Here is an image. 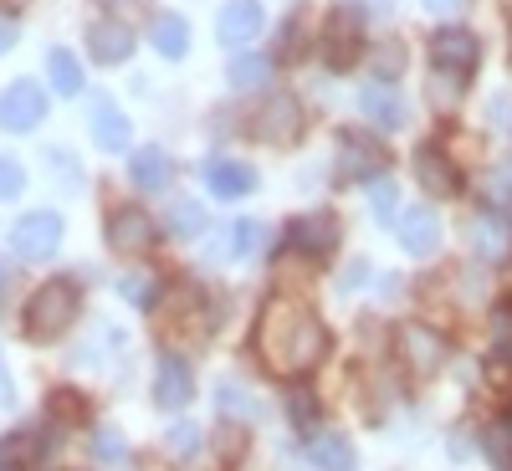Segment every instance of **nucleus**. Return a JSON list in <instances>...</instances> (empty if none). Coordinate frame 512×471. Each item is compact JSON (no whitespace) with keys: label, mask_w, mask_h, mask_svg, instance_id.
Wrapping results in <instances>:
<instances>
[{"label":"nucleus","mask_w":512,"mask_h":471,"mask_svg":"<svg viewBox=\"0 0 512 471\" xmlns=\"http://www.w3.org/2000/svg\"><path fill=\"white\" fill-rule=\"evenodd\" d=\"M256 344H262V354L272 359V369L308 374L328 354V328L303 303H272L262 313V333H256Z\"/></svg>","instance_id":"f257e3e1"},{"label":"nucleus","mask_w":512,"mask_h":471,"mask_svg":"<svg viewBox=\"0 0 512 471\" xmlns=\"http://www.w3.org/2000/svg\"><path fill=\"white\" fill-rule=\"evenodd\" d=\"M82 313V287L72 277H52V282H41L31 292V303H26V333L36 338V344H52V338H62Z\"/></svg>","instance_id":"f03ea898"},{"label":"nucleus","mask_w":512,"mask_h":471,"mask_svg":"<svg viewBox=\"0 0 512 471\" xmlns=\"http://www.w3.org/2000/svg\"><path fill=\"white\" fill-rule=\"evenodd\" d=\"M57 246H62V216L57 210H26L11 226V251L21 262H52Z\"/></svg>","instance_id":"7ed1b4c3"},{"label":"nucleus","mask_w":512,"mask_h":471,"mask_svg":"<svg viewBox=\"0 0 512 471\" xmlns=\"http://www.w3.org/2000/svg\"><path fill=\"white\" fill-rule=\"evenodd\" d=\"M364 52V11L359 6H333L328 26H323V57L333 72L354 67V57Z\"/></svg>","instance_id":"20e7f679"},{"label":"nucleus","mask_w":512,"mask_h":471,"mask_svg":"<svg viewBox=\"0 0 512 471\" xmlns=\"http://www.w3.org/2000/svg\"><path fill=\"white\" fill-rule=\"evenodd\" d=\"M41 118H47V93H41L31 77L11 82V88L0 93V128H6V134H31Z\"/></svg>","instance_id":"39448f33"},{"label":"nucleus","mask_w":512,"mask_h":471,"mask_svg":"<svg viewBox=\"0 0 512 471\" xmlns=\"http://www.w3.org/2000/svg\"><path fill=\"white\" fill-rule=\"evenodd\" d=\"M431 62L446 72V77H466L477 62H482V41L466 31V26H441L431 36Z\"/></svg>","instance_id":"423d86ee"},{"label":"nucleus","mask_w":512,"mask_h":471,"mask_svg":"<svg viewBox=\"0 0 512 471\" xmlns=\"http://www.w3.org/2000/svg\"><path fill=\"white\" fill-rule=\"evenodd\" d=\"M395 349H400V359H405L415 374H436V369L446 364V338H441L431 323H400Z\"/></svg>","instance_id":"0eeeda50"},{"label":"nucleus","mask_w":512,"mask_h":471,"mask_svg":"<svg viewBox=\"0 0 512 471\" xmlns=\"http://www.w3.org/2000/svg\"><path fill=\"white\" fill-rule=\"evenodd\" d=\"M251 134L267 139V144H292L297 134H303V103H297L292 93H272L262 103V113H256Z\"/></svg>","instance_id":"6e6552de"},{"label":"nucleus","mask_w":512,"mask_h":471,"mask_svg":"<svg viewBox=\"0 0 512 471\" xmlns=\"http://www.w3.org/2000/svg\"><path fill=\"white\" fill-rule=\"evenodd\" d=\"M262 26H267L262 0H226L221 16H216V41L231 47V52H241V47H251V41L262 36Z\"/></svg>","instance_id":"1a4fd4ad"},{"label":"nucleus","mask_w":512,"mask_h":471,"mask_svg":"<svg viewBox=\"0 0 512 471\" xmlns=\"http://www.w3.org/2000/svg\"><path fill=\"white\" fill-rule=\"evenodd\" d=\"M159 241V226L144 205H118L108 216V246L113 251H149Z\"/></svg>","instance_id":"9d476101"},{"label":"nucleus","mask_w":512,"mask_h":471,"mask_svg":"<svg viewBox=\"0 0 512 471\" xmlns=\"http://www.w3.org/2000/svg\"><path fill=\"white\" fill-rule=\"evenodd\" d=\"M384 175V149L369 134H338V180H379Z\"/></svg>","instance_id":"9b49d317"},{"label":"nucleus","mask_w":512,"mask_h":471,"mask_svg":"<svg viewBox=\"0 0 512 471\" xmlns=\"http://www.w3.org/2000/svg\"><path fill=\"white\" fill-rule=\"evenodd\" d=\"M190 395H195L190 364H185L180 354H159V364H154V405H159V410H185Z\"/></svg>","instance_id":"f8f14e48"},{"label":"nucleus","mask_w":512,"mask_h":471,"mask_svg":"<svg viewBox=\"0 0 512 471\" xmlns=\"http://www.w3.org/2000/svg\"><path fill=\"white\" fill-rule=\"evenodd\" d=\"M287 241L297 251H308V256H328L338 246V216L333 210H308V216H297L287 226Z\"/></svg>","instance_id":"ddd939ff"},{"label":"nucleus","mask_w":512,"mask_h":471,"mask_svg":"<svg viewBox=\"0 0 512 471\" xmlns=\"http://www.w3.org/2000/svg\"><path fill=\"white\" fill-rule=\"evenodd\" d=\"M415 180L425 185V195H436V200H446V195H456V190H461L456 164H451L436 144H420V149H415Z\"/></svg>","instance_id":"4468645a"},{"label":"nucleus","mask_w":512,"mask_h":471,"mask_svg":"<svg viewBox=\"0 0 512 471\" xmlns=\"http://www.w3.org/2000/svg\"><path fill=\"white\" fill-rule=\"evenodd\" d=\"M359 113L384 128V134H395V128H405V98L390 88V82H369V88L359 93Z\"/></svg>","instance_id":"2eb2a0df"},{"label":"nucleus","mask_w":512,"mask_h":471,"mask_svg":"<svg viewBox=\"0 0 512 471\" xmlns=\"http://www.w3.org/2000/svg\"><path fill=\"white\" fill-rule=\"evenodd\" d=\"M88 52L103 62V67H118L134 57V31H128L123 21H93L88 26Z\"/></svg>","instance_id":"dca6fc26"},{"label":"nucleus","mask_w":512,"mask_h":471,"mask_svg":"<svg viewBox=\"0 0 512 471\" xmlns=\"http://www.w3.org/2000/svg\"><path fill=\"white\" fill-rule=\"evenodd\" d=\"M205 185L210 195H221V200H241L256 190V169L241 164V159H210L205 164Z\"/></svg>","instance_id":"f3484780"},{"label":"nucleus","mask_w":512,"mask_h":471,"mask_svg":"<svg viewBox=\"0 0 512 471\" xmlns=\"http://www.w3.org/2000/svg\"><path fill=\"white\" fill-rule=\"evenodd\" d=\"M466 236H472V251L482 256V262H507L512 256V226L502 216H492V210L466 226Z\"/></svg>","instance_id":"a211bd4d"},{"label":"nucleus","mask_w":512,"mask_h":471,"mask_svg":"<svg viewBox=\"0 0 512 471\" xmlns=\"http://www.w3.org/2000/svg\"><path fill=\"white\" fill-rule=\"evenodd\" d=\"M436 241H441V221H436V210H431V205L405 210V216H400V246H405L410 256H431V251H436Z\"/></svg>","instance_id":"6ab92c4d"},{"label":"nucleus","mask_w":512,"mask_h":471,"mask_svg":"<svg viewBox=\"0 0 512 471\" xmlns=\"http://www.w3.org/2000/svg\"><path fill=\"white\" fill-rule=\"evenodd\" d=\"M149 41H154V52L169 57V62H180L190 52V21L180 11H154L149 21Z\"/></svg>","instance_id":"aec40b11"},{"label":"nucleus","mask_w":512,"mask_h":471,"mask_svg":"<svg viewBox=\"0 0 512 471\" xmlns=\"http://www.w3.org/2000/svg\"><path fill=\"white\" fill-rule=\"evenodd\" d=\"M88 128H93V144H98V149H108V154L128 149V139H134V128H128V118H123V113H118V103H108V98H98V103H93Z\"/></svg>","instance_id":"412c9836"},{"label":"nucleus","mask_w":512,"mask_h":471,"mask_svg":"<svg viewBox=\"0 0 512 471\" xmlns=\"http://www.w3.org/2000/svg\"><path fill=\"white\" fill-rule=\"evenodd\" d=\"M128 180H134L139 190H164L169 180H175V159L149 144V149H139L134 159H128Z\"/></svg>","instance_id":"4be33fe9"},{"label":"nucleus","mask_w":512,"mask_h":471,"mask_svg":"<svg viewBox=\"0 0 512 471\" xmlns=\"http://www.w3.org/2000/svg\"><path fill=\"white\" fill-rule=\"evenodd\" d=\"M308 461L318 471H354V446L338 431H313L308 436Z\"/></svg>","instance_id":"5701e85b"},{"label":"nucleus","mask_w":512,"mask_h":471,"mask_svg":"<svg viewBox=\"0 0 512 471\" xmlns=\"http://www.w3.org/2000/svg\"><path fill=\"white\" fill-rule=\"evenodd\" d=\"M47 77H52V88H57L62 98H77V93H82V62H77L67 47H52V52H47Z\"/></svg>","instance_id":"b1692460"},{"label":"nucleus","mask_w":512,"mask_h":471,"mask_svg":"<svg viewBox=\"0 0 512 471\" xmlns=\"http://www.w3.org/2000/svg\"><path fill=\"white\" fill-rule=\"evenodd\" d=\"M118 297H123V303H134V308H154V303H159V277L144 272V267L123 272V277H118Z\"/></svg>","instance_id":"393cba45"},{"label":"nucleus","mask_w":512,"mask_h":471,"mask_svg":"<svg viewBox=\"0 0 512 471\" xmlns=\"http://www.w3.org/2000/svg\"><path fill=\"white\" fill-rule=\"evenodd\" d=\"M482 195H487V210H492V216L512 221V164H497V169H492L487 185H482Z\"/></svg>","instance_id":"a878e982"},{"label":"nucleus","mask_w":512,"mask_h":471,"mask_svg":"<svg viewBox=\"0 0 512 471\" xmlns=\"http://www.w3.org/2000/svg\"><path fill=\"white\" fill-rule=\"evenodd\" d=\"M226 77H231V88H236V93H251V88H262V82L272 77V57H251V52H246V57L231 62Z\"/></svg>","instance_id":"bb28decb"},{"label":"nucleus","mask_w":512,"mask_h":471,"mask_svg":"<svg viewBox=\"0 0 512 471\" xmlns=\"http://www.w3.org/2000/svg\"><path fill=\"white\" fill-rule=\"evenodd\" d=\"M216 400H221V415H226V420H256V400L241 390L236 379H221V384H216Z\"/></svg>","instance_id":"cd10ccee"},{"label":"nucleus","mask_w":512,"mask_h":471,"mask_svg":"<svg viewBox=\"0 0 512 471\" xmlns=\"http://www.w3.org/2000/svg\"><path fill=\"white\" fill-rule=\"evenodd\" d=\"M169 231H175L180 241L200 236V231H205V210H200V200H175V205H169Z\"/></svg>","instance_id":"c85d7f7f"},{"label":"nucleus","mask_w":512,"mask_h":471,"mask_svg":"<svg viewBox=\"0 0 512 471\" xmlns=\"http://www.w3.org/2000/svg\"><path fill=\"white\" fill-rule=\"evenodd\" d=\"M200 425H190V420H180V425H169V431H164V451L169 456H175V461H190L195 451H200Z\"/></svg>","instance_id":"c756f323"},{"label":"nucleus","mask_w":512,"mask_h":471,"mask_svg":"<svg viewBox=\"0 0 512 471\" xmlns=\"http://www.w3.org/2000/svg\"><path fill=\"white\" fill-rule=\"evenodd\" d=\"M262 221H236L231 226V246H226V256H236V262H246V256H256V246H262Z\"/></svg>","instance_id":"7c9ffc66"},{"label":"nucleus","mask_w":512,"mask_h":471,"mask_svg":"<svg viewBox=\"0 0 512 471\" xmlns=\"http://www.w3.org/2000/svg\"><path fill=\"white\" fill-rule=\"evenodd\" d=\"M487 461L497 471H512V420H497L487 431Z\"/></svg>","instance_id":"2f4dec72"},{"label":"nucleus","mask_w":512,"mask_h":471,"mask_svg":"<svg viewBox=\"0 0 512 471\" xmlns=\"http://www.w3.org/2000/svg\"><path fill=\"white\" fill-rule=\"evenodd\" d=\"M287 415H292V425H303V431H308V425L318 420V400H313V390L292 384V390H287Z\"/></svg>","instance_id":"473e14b6"},{"label":"nucleus","mask_w":512,"mask_h":471,"mask_svg":"<svg viewBox=\"0 0 512 471\" xmlns=\"http://www.w3.org/2000/svg\"><path fill=\"white\" fill-rule=\"evenodd\" d=\"M93 456H98L103 466H118V461L128 456V446H123V436L113 431V425H103V431H93Z\"/></svg>","instance_id":"72a5a7b5"},{"label":"nucleus","mask_w":512,"mask_h":471,"mask_svg":"<svg viewBox=\"0 0 512 471\" xmlns=\"http://www.w3.org/2000/svg\"><path fill=\"white\" fill-rule=\"evenodd\" d=\"M21 185H26V169H21V159L0 154V200H16V195H21Z\"/></svg>","instance_id":"f704fd0d"},{"label":"nucleus","mask_w":512,"mask_h":471,"mask_svg":"<svg viewBox=\"0 0 512 471\" xmlns=\"http://www.w3.org/2000/svg\"><path fill=\"white\" fill-rule=\"evenodd\" d=\"M395 200H400V195H395V185H390V180H374V185H369L374 221H395Z\"/></svg>","instance_id":"c9c22d12"},{"label":"nucleus","mask_w":512,"mask_h":471,"mask_svg":"<svg viewBox=\"0 0 512 471\" xmlns=\"http://www.w3.org/2000/svg\"><path fill=\"white\" fill-rule=\"evenodd\" d=\"M400 62H405V47H379V52H374V77L390 82V77L400 72Z\"/></svg>","instance_id":"e433bc0d"},{"label":"nucleus","mask_w":512,"mask_h":471,"mask_svg":"<svg viewBox=\"0 0 512 471\" xmlns=\"http://www.w3.org/2000/svg\"><path fill=\"white\" fill-rule=\"evenodd\" d=\"M16 405V384H11V369H6V354H0V410Z\"/></svg>","instance_id":"4c0bfd02"},{"label":"nucleus","mask_w":512,"mask_h":471,"mask_svg":"<svg viewBox=\"0 0 512 471\" xmlns=\"http://www.w3.org/2000/svg\"><path fill=\"white\" fill-rule=\"evenodd\" d=\"M16 36H21V31H16V21H11V16H0V57H6V52L16 47Z\"/></svg>","instance_id":"58836bf2"},{"label":"nucleus","mask_w":512,"mask_h":471,"mask_svg":"<svg viewBox=\"0 0 512 471\" xmlns=\"http://www.w3.org/2000/svg\"><path fill=\"white\" fill-rule=\"evenodd\" d=\"M492 318H497V338H507V333H512V303H497Z\"/></svg>","instance_id":"ea45409f"},{"label":"nucleus","mask_w":512,"mask_h":471,"mask_svg":"<svg viewBox=\"0 0 512 471\" xmlns=\"http://www.w3.org/2000/svg\"><path fill=\"white\" fill-rule=\"evenodd\" d=\"M456 6H461V0H425V11H436V16L441 11H456Z\"/></svg>","instance_id":"a19ab883"}]
</instances>
